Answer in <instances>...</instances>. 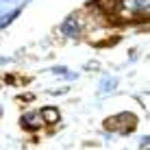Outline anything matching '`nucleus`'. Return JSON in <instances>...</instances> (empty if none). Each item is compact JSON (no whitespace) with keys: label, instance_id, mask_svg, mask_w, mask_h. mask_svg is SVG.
I'll use <instances>...</instances> for the list:
<instances>
[{"label":"nucleus","instance_id":"f257e3e1","mask_svg":"<svg viewBox=\"0 0 150 150\" xmlns=\"http://www.w3.org/2000/svg\"><path fill=\"white\" fill-rule=\"evenodd\" d=\"M131 117H135L133 113H120V115H113V117H107V128H111V131L115 133H128L133 131V126H128V124H124L126 120H131Z\"/></svg>","mask_w":150,"mask_h":150},{"label":"nucleus","instance_id":"423d86ee","mask_svg":"<svg viewBox=\"0 0 150 150\" xmlns=\"http://www.w3.org/2000/svg\"><path fill=\"white\" fill-rule=\"evenodd\" d=\"M41 120L44 122H48V124H54V122H59V111L52 109V107H46V109H41Z\"/></svg>","mask_w":150,"mask_h":150},{"label":"nucleus","instance_id":"7ed1b4c3","mask_svg":"<svg viewBox=\"0 0 150 150\" xmlns=\"http://www.w3.org/2000/svg\"><path fill=\"white\" fill-rule=\"evenodd\" d=\"M61 30H63V35H68V37H79V33H81L79 18H76V15L68 18V20L63 22V26H61Z\"/></svg>","mask_w":150,"mask_h":150},{"label":"nucleus","instance_id":"20e7f679","mask_svg":"<svg viewBox=\"0 0 150 150\" xmlns=\"http://www.w3.org/2000/svg\"><path fill=\"white\" fill-rule=\"evenodd\" d=\"M41 124H44V120H41L39 111H30L22 115V126H26V128H39Z\"/></svg>","mask_w":150,"mask_h":150},{"label":"nucleus","instance_id":"f03ea898","mask_svg":"<svg viewBox=\"0 0 150 150\" xmlns=\"http://www.w3.org/2000/svg\"><path fill=\"white\" fill-rule=\"evenodd\" d=\"M122 11L131 13V15H139V13H148L150 9V0H120Z\"/></svg>","mask_w":150,"mask_h":150},{"label":"nucleus","instance_id":"39448f33","mask_svg":"<svg viewBox=\"0 0 150 150\" xmlns=\"http://www.w3.org/2000/svg\"><path fill=\"white\" fill-rule=\"evenodd\" d=\"M115 85H117V79H113V76H105L100 83V89H98V94L100 96H105V94H109V91L115 89Z\"/></svg>","mask_w":150,"mask_h":150}]
</instances>
